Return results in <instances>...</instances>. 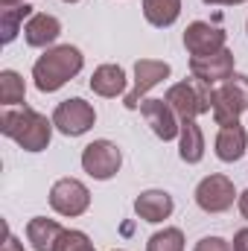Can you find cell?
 I'll use <instances>...</instances> for the list:
<instances>
[{"mask_svg":"<svg viewBox=\"0 0 248 251\" xmlns=\"http://www.w3.org/2000/svg\"><path fill=\"white\" fill-rule=\"evenodd\" d=\"M53 120H47L41 111L29 108V105H18V108H3L0 114V131L15 140L24 152H44L53 140Z\"/></svg>","mask_w":248,"mask_h":251,"instance_id":"obj_1","label":"cell"},{"mask_svg":"<svg viewBox=\"0 0 248 251\" xmlns=\"http://www.w3.org/2000/svg\"><path fill=\"white\" fill-rule=\"evenodd\" d=\"M85 67V56L79 47L73 44H56L50 50H44V56H38L32 64V82L41 94H56L64 88L70 79H76Z\"/></svg>","mask_w":248,"mask_h":251,"instance_id":"obj_2","label":"cell"},{"mask_svg":"<svg viewBox=\"0 0 248 251\" xmlns=\"http://www.w3.org/2000/svg\"><path fill=\"white\" fill-rule=\"evenodd\" d=\"M164 100L178 114V120H196L201 114H210V108H213V88L204 85L201 79H184V82L170 85Z\"/></svg>","mask_w":248,"mask_h":251,"instance_id":"obj_3","label":"cell"},{"mask_svg":"<svg viewBox=\"0 0 248 251\" xmlns=\"http://www.w3.org/2000/svg\"><path fill=\"white\" fill-rule=\"evenodd\" d=\"M243 111H248V76L234 73L231 79H225L222 85L213 88V120L216 126H231L240 123Z\"/></svg>","mask_w":248,"mask_h":251,"instance_id":"obj_4","label":"cell"},{"mask_svg":"<svg viewBox=\"0 0 248 251\" xmlns=\"http://www.w3.org/2000/svg\"><path fill=\"white\" fill-rule=\"evenodd\" d=\"M79 161H82V170L94 181H111L120 173V167H123V152H120V146L114 140L99 137V140H91L82 149Z\"/></svg>","mask_w":248,"mask_h":251,"instance_id":"obj_5","label":"cell"},{"mask_svg":"<svg viewBox=\"0 0 248 251\" xmlns=\"http://www.w3.org/2000/svg\"><path fill=\"white\" fill-rule=\"evenodd\" d=\"M50 120L56 126V131H62L64 137H82V134H88L94 128L97 111L82 97H70V100H64V102L56 105V111H53Z\"/></svg>","mask_w":248,"mask_h":251,"instance_id":"obj_6","label":"cell"},{"mask_svg":"<svg viewBox=\"0 0 248 251\" xmlns=\"http://www.w3.org/2000/svg\"><path fill=\"white\" fill-rule=\"evenodd\" d=\"M196 204L204 210V213H225L234 207V201L240 199L237 196V187L228 176L222 173H213V176H204L198 184H196V193H193Z\"/></svg>","mask_w":248,"mask_h":251,"instance_id":"obj_7","label":"cell"},{"mask_svg":"<svg viewBox=\"0 0 248 251\" xmlns=\"http://www.w3.org/2000/svg\"><path fill=\"white\" fill-rule=\"evenodd\" d=\"M170 73H173V67H170V62H164V59H137L134 62V85L125 94L123 105L128 111H137L140 102L146 100V94L152 88H158L164 79H170Z\"/></svg>","mask_w":248,"mask_h":251,"instance_id":"obj_8","label":"cell"},{"mask_svg":"<svg viewBox=\"0 0 248 251\" xmlns=\"http://www.w3.org/2000/svg\"><path fill=\"white\" fill-rule=\"evenodd\" d=\"M50 207L59 213V216H67V219H76L82 216L88 207H91V190L85 181L79 178H59L53 187H50Z\"/></svg>","mask_w":248,"mask_h":251,"instance_id":"obj_9","label":"cell"},{"mask_svg":"<svg viewBox=\"0 0 248 251\" xmlns=\"http://www.w3.org/2000/svg\"><path fill=\"white\" fill-rule=\"evenodd\" d=\"M184 47L193 56H210V53H219L228 47V32L222 26H213L207 21H193L184 29Z\"/></svg>","mask_w":248,"mask_h":251,"instance_id":"obj_10","label":"cell"},{"mask_svg":"<svg viewBox=\"0 0 248 251\" xmlns=\"http://www.w3.org/2000/svg\"><path fill=\"white\" fill-rule=\"evenodd\" d=\"M234 62L237 59H234V53L228 47L219 50V53H210V56H193L190 59V76L201 79L210 88H216V85H222L225 79L234 76Z\"/></svg>","mask_w":248,"mask_h":251,"instance_id":"obj_11","label":"cell"},{"mask_svg":"<svg viewBox=\"0 0 248 251\" xmlns=\"http://www.w3.org/2000/svg\"><path fill=\"white\" fill-rule=\"evenodd\" d=\"M140 114H143L146 126L152 128V134H155L158 140L167 143V140H175V137H178L181 120H178V114L170 108L167 100H143V102H140Z\"/></svg>","mask_w":248,"mask_h":251,"instance_id":"obj_12","label":"cell"},{"mask_svg":"<svg viewBox=\"0 0 248 251\" xmlns=\"http://www.w3.org/2000/svg\"><path fill=\"white\" fill-rule=\"evenodd\" d=\"M213 152L222 164H237L248 152V131L243 123L219 126V134L213 140Z\"/></svg>","mask_w":248,"mask_h":251,"instance_id":"obj_13","label":"cell"},{"mask_svg":"<svg viewBox=\"0 0 248 251\" xmlns=\"http://www.w3.org/2000/svg\"><path fill=\"white\" fill-rule=\"evenodd\" d=\"M62 35V21L56 15H47V12H35L26 24H24V41L29 47H38V50H50Z\"/></svg>","mask_w":248,"mask_h":251,"instance_id":"obj_14","label":"cell"},{"mask_svg":"<svg viewBox=\"0 0 248 251\" xmlns=\"http://www.w3.org/2000/svg\"><path fill=\"white\" fill-rule=\"evenodd\" d=\"M175 210V201L167 190H143L137 199H134V213L137 219L149 222V225H158L164 219H170Z\"/></svg>","mask_w":248,"mask_h":251,"instance_id":"obj_15","label":"cell"},{"mask_svg":"<svg viewBox=\"0 0 248 251\" xmlns=\"http://www.w3.org/2000/svg\"><path fill=\"white\" fill-rule=\"evenodd\" d=\"M91 91L97 94V97H105V100H114V97H120L125 94V85H128V76H125V70L120 64H99L94 73H91Z\"/></svg>","mask_w":248,"mask_h":251,"instance_id":"obj_16","label":"cell"},{"mask_svg":"<svg viewBox=\"0 0 248 251\" xmlns=\"http://www.w3.org/2000/svg\"><path fill=\"white\" fill-rule=\"evenodd\" d=\"M62 225L56 219H47V216H32L26 222V240L32 243L35 251H53L59 237H62Z\"/></svg>","mask_w":248,"mask_h":251,"instance_id":"obj_17","label":"cell"},{"mask_svg":"<svg viewBox=\"0 0 248 251\" xmlns=\"http://www.w3.org/2000/svg\"><path fill=\"white\" fill-rule=\"evenodd\" d=\"M178 155L184 164H201V158H204V131L196 120H181Z\"/></svg>","mask_w":248,"mask_h":251,"instance_id":"obj_18","label":"cell"},{"mask_svg":"<svg viewBox=\"0 0 248 251\" xmlns=\"http://www.w3.org/2000/svg\"><path fill=\"white\" fill-rule=\"evenodd\" d=\"M32 6L29 3H18V6H0V32H3V44H12L18 38V32L24 29V24L32 18Z\"/></svg>","mask_w":248,"mask_h":251,"instance_id":"obj_19","label":"cell"},{"mask_svg":"<svg viewBox=\"0 0 248 251\" xmlns=\"http://www.w3.org/2000/svg\"><path fill=\"white\" fill-rule=\"evenodd\" d=\"M143 18L152 26L167 29L181 18V0H143Z\"/></svg>","mask_w":248,"mask_h":251,"instance_id":"obj_20","label":"cell"},{"mask_svg":"<svg viewBox=\"0 0 248 251\" xmlns=\"http://www.w3.org/2000/svg\"><path fill=\"white\" fill-rule=\"evenodd\" d=\"M0 102L3 108H18L26 102V82L18 70H0Z\"/></svg>","mask_w":248,"mask_h":251,"instance_id":"obj_21","label":"cell"},{"mask_svg":"<svg viewBox=\"0 0 248 251\" xmlns=\"http://www.w3.org/2000/svg\"><path fill=\"white\" fill-rule=\"evenodd\" d=\"M146 251H184V231L170 225L164 231H155L146 240Z\"/></svg>","mask_w":248,"mask_h":251,"instance_id":"obj_22","label":"cell"},{"mask_svg":"<svg viewBox=\"0 0 248 251\" xmlns=\"http://www.w3.org/2000/svg\"><path fill=\"white\" fill-rule=\"evenodd\" d=\"M91 243V237L85 234V231H76V228H64L62 237H59V243H56V249L53 251H79L82 246H88Z\"/></svg>","mask_w":248,"mask_h":251,"instance_id":"obj_23","label":"cell"},{"mask_svg":"<svg viewBox=\"0 0 248 251\" xmlns=\"http://www.w3.org/2000/svg\"><path fill=\"white\" fill-rule=\"evenodd\" d=\"M193 251H234V249H231V243L222 240V237H201Z\"/></svg>","mask_w":248,"mask_h":251,"instance_id":"obj_24","label":"cell"},{"mask_svg":"<svg viewBox=\"0 0 248 251\" xmlns=\"http://www.w3.org/2000/svg\"><path fill=\"white\" fill-rule=\"evenodd\" d=\"M231 249H234V251H248V228H240V231L234 234Z\"/></svg>","mask_w":248,"mask_h":251,"instance_id":"obj_25","label":"cell"},{"mask_svg":"<svg viewBox=\"0 0 248 251\" xmlns=\"http://www.w3.org/2000/svg\"><path fill=\"white\" fill-rule=\"evenodd\" d=\"M3 251H26L24 243H18V237L9 231V225H6V243H3Z\"/></svg>","mask_w":248,"mask_h":251,"instance_id":"obj_26","label":"cell"},{"mask_svg":"<svg viewBox=\"0 0 248 251\" xmlns=\"http://www.w3.org/2000/svg\"><path fill=\"white\" fill-rule=\"evenodd\" d=\"M237 207H240L243 219H248V190H246V193H240V199H237Z\"/></svg>","mask_w":248,"mask_h":251,"instance_id":"obj_27","label":"cell"},{"mask_svg":"<svg viewBox=\"0 0 248 251\" xmlns=\"http://www.w3.org/2000/svg\"><path fill=\"white\" fill-rule=\"evenodd\" d=\"M207 6H240V3H248V0H201Z\"/></svg>","mask_w":248,"mask_h":251,"instance_id":"obj_28","label":"cell"},{"mask_svg":"<svg viewBox=\"0 0 248 251\" xmlns=\"http://www.w3.org/2000/svg\"><path fill=\"white\" fill-rule=\"evenodd\" d=\"M79 251H97V249H94V243H88V246H82Z\"/></svg>","mask_w":248,"mask_h":251,"instance_id":"obj_29","label":"cell"},{"mask_svg":"<svg viewBox=\"0 0 248 251\" xmlns=\"http://www.w3.org/2000/svg\"><path fill=\"white\" fill-rule=\"evenodd\" d=\"M62 3H79V0H62Z\"/></svg>","mask_w":248,"mask_h":251,"instance_id":"obj_30","label":"cell"},{"mask_svg":"<svg viewBox=\"0 0 248 251\" xmlns=\"http://www.w3.org/2000/svg\"><path fill=\"white\" fill-rule=\"evenodd\" d=\"M114 251H123V249H114Z\"/></svg>","mask_w":248,"mask_h":251,"instance_id":"obj_31","label":"cell"},{"mask_svg":"<svg viewBox=\"0 0 248 251\" xmlns=\"http://www.w3.org/2000/svg\"><path fill=\"white\" fill-rule=\"evenodd\" d=\"M246 29H248V24H246Z\"/></svg>","mask_w":248,"mask_h":251,"instance_id":"obj_32","label":"cell"}]
</instances>
